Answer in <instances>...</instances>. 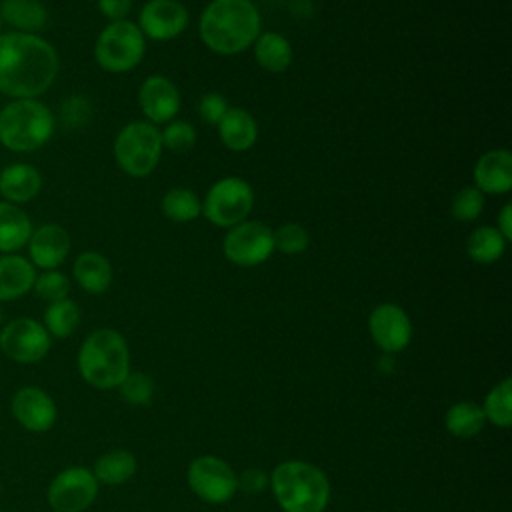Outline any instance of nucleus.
Segmentation results:
<instances>
[{
	"label": "nucleus",
	"mask_w": 512,
	"mask_h": 512,
	"mask_svg": "<svg viewBox=\"0 0 512 512\" xmlns=\"http://www.w3.org/2000/svg\"><path fill=\"white\" fill-rule=\"evenodd\" d=\"M60 58L56 48L38 34H0V94L12 100L38 98L56 80Z\"/></svg>",
	"instance_id": "1"
},
{
	"label": "nucleus",
	"mask_w": 512,
	"mask_h": 512,
	"mask_svg": "<svg viewBox=\"0 0 512 512\" xmlns=\"http://www.w3.org/2000/svg\"><path fill=\"white\" fill-rule=\"evenodd\" d=\"M262 32V16L252 0H212L200 14L202 44L220 56H234L252 48Z\"/></svg>",
	"instance_id": "2"
},
{
	"label": "nucleus",
	"mask_w": 512,
	"mask_h": 512,
	"mask_svg": "<svg viewBox=\"0 0 512 512\" xmlns=\"http://www.w3.org/2000/svg\"><path fill=\"white\" fill-rule=\"evenodd\" d=\"M272 494L284 512H324L330 502L328 476L304 460H284L270 476Z\"/></svg>",
	"instance_id": "3"
},
{
	"label": "nucleus",
	"mask_w": 512,
	"mask_h": 512,
	"mask_svg": "<svg viewBox=\"0 0 512 512\" xmlns=\"http://www.w3.org/2000/svg\"><path fill=\"white\" fill-rule=\"evenodd\" d=\"M78 370L92 388H118L130 372V350L124 336L112 328L90 332L78 350Z\"/></svg>",
	"instance_id": "4"
},
{
	"label": "nucleus",
	"mask_w": 512,
	"mask_h": 512,
	"mask_svg": "<svg viewBox=\"0 0 512 512\" xmlns=\"http://www.w3.org/2000/svg\"><path fill=\"white\" fill-rule=\"evenodd\" d=\"M52 110L36 98L8 102L0 110V144L12 152H34L54 134Z\"/></svg>",
	"instance_id": "5"
},
{
	"label": "nucleus",
	"mask_w": 512,
	"mask_h": 512,
	"mask_svg": "<svg viewBox=\"0 0 512 512\" xmlns=\"http://www.w3.org/2000/svg\"><path fill=\"white\" fill-rule=\"evenodd\" d=\"M162 150L160 130L148 120H132L124 124L114 138L116 164L132 178L152 174L160 162Z\"/></svg>",
	"instance_id": "6"
},
{
	"label": "nucleus",
	"mask_w": 512,
	"mask_h": 512,
	"mask_svg": "<svg viewBox=\"0 0 512 512\" xmlns=\"http://www.w3.org/2000/svg\"><path fill=\"white\" fill-rule=\"evenodd\" d=\"M144 54L146 38L128 18L106 24L94 44V58L98 66L112 74L130 72L142 62Z\"/></svg>",
	"instance_id": "7"
},
{
	"label": "nucleus",
	"mask_w": 512,
	"mask_h": 512,
	"mask_svg": "<svg viewBox=\"0 0 512 512\" xmlns=\"http://www.w3.org/2000/svg\"><path fill=\"white\" fill-rule=\"evenodd\" d=\"M252 208L254 190L240 176H224L216 180L202 200V216L218 228H232L242 220H248Z\"/></svg>",
	"instance_id": "8"
},
{
	"label": "nucleus",
	"mask_w": 512,
	"mask_h": 512,
	"mask_svg": "<svg viewBox=\"0 0 512 512\" xmlns=\"http://www.w3.org/2000/svg\"><path fill=\"white\" fill-rule=\"evenodd\" d=\"M222 252L228 262L240 268H254L264 264L274 252L272 228L260 220H242L228 228Z\"/></svg>",
	"instance_id": "9"
},
{
	"label": "nucleus",
	"mask_w": 512,
	"mask_h": 512,
	"mask_svg": "<svg viewBox=\"0 0 512 512\" xmlns=\"http://www.w3.org/2000/svg\"><path fill=\"white\" fill-rule=\"evenodd\" d=\"M186 480L190 490L208 504H224L238 492V476L232 466L212 454L194 458L188 464Z\"/></svg>",
	"instance_id": "10"
},
{
	"label": "nucleus",
	"mask_w": 512,
	"mask_h": 512,
	"mask_svg": "<svg viewBox=\"0 0 512 512\" xmlns=\"http://www.w3.org/2000/svg\"><path fill=\"white\" fill-rule=\"evenodd\" d=\"M52 346V336L34 318L20 316L10 320L0 330V352L14 362L34 364L40 362Z\"/></svg>",
	"instance_id": "11"
},
{
	"label": "nucleus",
	"mask_w": 512,
	"mask_h": 512,
	"mask_svg": "<svg viewBox=\"0 0 512 512\" xmlns=\"http://www.w3.org/2000/svg\"><path fill=\"white\" fill-rule=\"evenodd\" d=\"M98 496V480L84 466L58 472L48 486V504L54 512H84Z\"/></svg>",
	"instance_id": "12"
},
{
	"label": "nucleus",
	"mask_w": 512,
	"mask_h": 512,
	"mask_svg": "<svg viewBox=\"0 0 512 512\" xmlns=\"http://www.w3.org/2000/svg\"><path fill=\"white\" fill-rule=\"evenodd\" d=\"M188 8L178 0H148L140 12L136 26L144 38L168 42L178 38L188 28Z\"/></svg>",
	"instance_id": "13"
},
{
	"label": "nucleus",
	"mask_w": 512,
	"mask_h": 512,
	"mask_svg": "<svg viewBox=\"0 0 512 512\" xmlns=\"http://www.w3.org/2000/svg\"><path fill=\"white\" fill-rule=\"evenodd\" d=\"M368 332L382 352L396 354L408 348L412 340V322L404 308L392 302H384L370 312Z\"/></svg>",
	"instance_id": "14"
},
{
	"label": "nucleus",
	"mask_w": 512,
	"mask_h": 512,
	"mask_svg": "<svg viewBox=\"0 0 512 512\" xmlns=\"http://www.w3.org/2000/svg\"><path fill=\"white\" fill-rule=\"evenodd\" d=\"M138 106L148 122L168 124L180 112L182 96L170 78L152 74L138 88Z\"/></svg>",
	"instance_id": "15"
},
{
	"label": "nucleus",
	"mask_w": 512,
	"mask_h": 512,
	"mask_svg": "<svg viewBox=\"0 0 512 512\" xmlns=\"http://www.w3.org/2000/svg\"><path fill=\"white\" fill-rule=\"evenodd\" d=\"M12 416L28 432H48L58 416L52 396L38 386H22L14 392L10 402Z\"/></svg>",
	"instance_id": "16"
},
{
	"label": "nucleus",
	"mask_w": 512,
	"mask_h": 512,
	"mask_svg": "<svg viewBox=\"0 0 512 512\" xmlns=\"http://www.w3.org/2000/svg\"><path fill=\"white\" fill-rule=\"evenodd\" d=\"M28 260L34 268L42 270H56L70 254V234L64 226L48 222L32 230L28 242Z\"/></svg>",
	"instance_id": "17"
},
{
	"label": "nucleus",
	"mask_w": 512,
	"mask_h": 512,
	"mask_svg": "<svg viewBox=\"0 0 512 512\" xmlns=\"http://www.w3.org/2000/svg\"><path fill=\"white\" fill-rule=\"evenodd\" d=\"M474 188L482 194H508L512 190V154L506 148L484 152L472 170Z\"/></svg>",
	"instance_id": "18"
},
{
	"label": "nucleus",
	"mask_w": 512,
	"mask_h": 512,
	"mask_svg": "<svg viewBox=\"0 0 512 512\" xmlns=\"http://www.w3.org/2000/svg\"><path fill=\"white\" fill-rule=\"evenodd\" d=\"M42 190V174L38 168L26 162L8 164L0 172V194L10 204H26L34 200Z\"/></svg>",
	"instance_id": "19"
},
{
	"label": "nucleus",
	"mask_w": 512,
	"mask_h": 512,
	"mask_svg": "<svg viewBox=\"0 0 512 512\" xmlns=\"http://www.w3.org/2000/svg\"><path fill=\"white\" fill-rule=\"evenodd\" d=\"M216 130L220 142L232 152H246L258 140V122L244 108H228Z\"/></svg>",
	"instance_id": "20"
},
{
	"label": "nucleus",
	"mask_w": 512,
	"mask_h": 512,
	"mask_svg": "<svg viewBox=\"0 0 512 512\" xmlns=\"http://www.w3.org/2000/svg\"><path fill=\"white\" fill-rule=\"evenodd\" d=\"M36 280L34 264L20 254H0V302L28 294Z\"/></svg>",
	"instance_id": "21"
},
{
	"label": "nucleus",
	"mask_w": 512,
	"mask_h": 512,
	"mask_svg": "<svg viewBox=\"0 0 512 512\" xmlns=\"http://www.w3.org/2000/svg\"><path fill=\"white\" fill-rule=\"evenodd\" d=\"M72 276L84 292L104 294L112 284L114 272L110 260L104 254L96 250H84L72 264Z\"/></svg>",
	"instance_id": "22"
},
{
	"label": "nucleus",
	"mask_w": 512,
	"mask_h": 512,
	"mask_svg": "<svg viewBox=\"0 0 512 512\" xmlns=\"http://www.w3.org/2000/svg\"><path fill=\"white\" fill-rule=\"evenodd\" d=\"M0 18L14 32L36 34L48 24V10L40 0H2Z\"/></svg>",
	"instance_id": "23"
},
{
	"label": "nucleus",
	"mask_w": 512,
	"mask_h": 512,
	"mask_svg": "<svg viewBox=\"0 0 512 512\" xmlns=\"http://www.w3.org/2000/svg\"><path fill=\"white\" fill-rule=\"evenodd\" d=\"M30 216L16 204L0 200V254H14L32 234Z\"/></svg>",
	"instance_id": "24"
},
{
	"label": "nucleus",
	"mask_w": 512,
	"mask_h": 512,
	"mask_svg": "<svg viewBox=\"0 0 512 512\" xmlns=\"http://www.w3.org/2000/svg\"><path fill=\"white\" fill-rule=\"evenodd\" d=\"M252 50L256 64L272 74L288 70L294 58L290 40L280 32H260V36L252 44Z\"/></svg>",
	"instance_id": "25"
},
{
	"label": "nucleus",
	"mask_w": 512,
	"mask_h": 512,
	"mask_svg": "<svg viewBox=\"0 0 512 512\" xmlns=\"http://www.w3.org/2000/svg\"><path fill=\"white\" fill-rule=\"evenodd\" d=\"M508 240L496 230V226L484 224L474 228L466 238V254L472 262L488 266L498 262L506 252Z\"/></svg>",
	"instance_id": "26"
},
{
	"label": "nucleus",
	"mask_w": 512,
	"mask_h": 512,
	"mask_svg": "<svg viewBox=\"0 0 512 512\" xmlns=\"http://www.w3.org/2000/svg\"><path fill=\"white\" fill-rule=\"evenodd\" d=\"M486 416L482 406L472 400H462L452 404L444 414V428L456 438H472L482 432Z\"/></svg>",
	"instance_id": "27"
},
{
	"label": "nucleus",
	"mask_w": 512,
	"mask_h": 512,
	"mask_svg": "<svg viewBox=\"0 0 512 512\" xmlns=\"http://www.w3.org/2000/svg\"><path fill=\"white\" fill-rule=\"evenodd\" d=\"M136 458L132 452L116 448V450H108L106 454H102L96 464L92 474L96 476L98 484H108V486H118L128 482L134 472H136Z\"/></svg>",
	"instance_id": "28"
},
{
	"label": "nucleus",
	"mask_w": 512,
	"mask_h": 512,
	"mask_svg": "<svg viewBox=\"0 0 512 512\" xmlns=\"http://www.w3.org/2000/svg\"><path fill=\"white\" fill-rule=\"evenodd\" d=\"M160 206H162V214L176 224H188L198 216H202V200L198 198L196 192L184 186L170 188L162 196Z\"/></svg>",
	"instance_id": "29"
},
{
	"label": "nucleus",
	"mask_w": 512,
	"mask_h": 512,
	"mask_svg": "<svg viewBox=\"0 0 512 512\" xmlns=\"http://www.w3.org/2000/svg\"><path fill=\"white\" fill-rule=\"evenodd\" d=\"M80 316V306L74 300L64 298L48 304L44 310V328L52 338H68L76 332Z\"/></svg>",
	"instance_id": "30"
},
{
	"label": "nucleus",
	"mask_w": 512,
	"mask_h": 512,
	"mask_svg": "<svg viewBox=\"0 0 512 512\" xmlns=\"http://www.w3.org/2000/svg\"><path fill=\"white\" fill-rule=\"evenodd\" d=\"M482 412L486 416V422L508 428L512 424V378H504L498 384H494L482 404Z\"/></svg>",
	"instance_id": "31"
},
{
	"label": "nucleus",
	"mask_w": 512,
	"mask_h": 512,
	"mask_svg": "<svg viewBox=\"0 0 512 512\" xmlns=\"http://www.w3.org/2000/svg\"><path fill=\"white\" fill-rule=\"evenodd\" d=\"M274 236V252L286 254V256H298L306 252L310 244V234L302 224L288 222L272 230Z\"/></svg>",
	"instance_id": "32"
},
{
	"label": "nucleus",
	"mask_w": 512,
	"mask_h": 512,
	"mask_svg": "<svg viewBox=\"0 0 512 512\" xmlns=\"http://www.w3.org/2000/svg\"><path fill=\"white\" fill-rule=\"evenodd\" d=\"M484 210V194L474 186L460 188L450 202V212L458 222H474Z\"/></svg>",
	"instance_id": "33"
},
{
	"label": "nucleus",
	"mask_w": 512,
	"mask_h": 512,
	"mask_svg": "<svg viewBox=\"0 0 512 512\" xmlns=\"http://www.w3.org/2000/svg\"><path fill=\"white\" fill-rule=\"evenodd\" d=\"M32 290L36 292L38 298L46 300L48 304L52 302H58V300H64L68 298V292H70V280L64 272H60L58 268L56 270H44L42 274H36V280H34V286Z\"/></svg>",
	"instance_id": "34"
},
{
	"label": "nucleus",
	"mask_w": 512,
	"mask_h": 512,
	"mask_svg": "<svg viewBox=\"0 0 512 512\" xmlns=\"http://www.w3.org/2000/svg\"><path fill=\"white\" fill-rule=\"evenodd\" d=\"M162 148L184 154L196 144V128L186 120H170L166 128L160 132Z\"/></svg>",
	"instance_id": "35"
},
{
	"label": "nucleus",
	"mask_w": 512,
	"mask_h": 512,
	"mask_svg": "<svg viewBox=\"0 0 512 512\" xmlns=\"http://www.w3.org/2000/svg\"><path fill=\"white\" fill-rule=\"evenodd\" d=\"M118 390L124 402L132 406H144V404H150L154 396V382L150 376L142 372H128V376L122 380Z\"/></svg>",
	"instance_id": "36"
},
{
	"label": "nucleus",
	"mask_w": 512,
	"mask_h": 512,
	"mask_svg": "<svg viewBox=\"0 0 512 512\" xmlns=\"http://www.w3.org/2000/svg\"><path fill=\"white\" fill-rule=\"evenodd\" d=\"M228 108H230L228 100L218 92H206L198 102L200 120L206 124H212V126H216L222 120V116L226 114Z\"/></svg>",
	"instance_id": "37"
},
{
	"label": "nucleus",
	"mask_w": 512,
	"mask_h": 512,
	"mask_svg": "<svg viewBox=\"0 0 512 512\" xmlns=\"http://www.w3.org/2000/svg\"><path fill=\"white\" fill-rule=\"evenodd\" d=\"M270 484V476L260 468H246L238 476V488L246 494H260Z\"/></svg>",
	"instance_id": "38"
},
{
	"label": "nucleus",
	"mask_w": 512,
	"mask_h": 512,
	"mask_svg": "<svg viewBox=\"0 0 512 512\" xmlns=\"http://www.w3.org/2000/svg\"><path fill=\"white\" fill-rule=\"evenodd\" d=\"M96 6L104 18L110 22L126 20L132 10V0H96Z\"/></svg>",
	"instance_id": "39"
},
{
	"label": "nucleus",
	"mask_w": 512,
	"mask_h": 512,
	"mask_svg": "<svg viewBox=\"0 0 512 512\" xmlns=\"http://www.w3.org/2000/svg\"><path fill=\"white\" fill-rule=\"evenodd\" d=\"M496 230L510 242L512 240V202H506L500 212H498V220H496Z\"/></svg>",
	"instance_id": "40"
},
{
	"label": "nucleus",
	"mask_w": 512,
	"mask_h": 512,
	"mask_svg": "<svg viewBox=\"0 0 512 512\" xmlns=\"http://www.w3.org/2000/svg\"><path fill=\"white\" fill-rule=\"evenodd\" d=\"M0 28H2V18H0Z\"/></svg>",
	"instance_id": "41"
}]
</instances>
